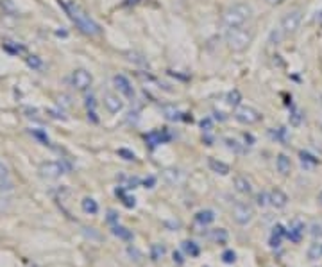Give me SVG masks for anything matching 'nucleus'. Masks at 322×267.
I'll return each mask as SVG.
<instances>
[{"instance_id":"nucleus-1","label":"nucleus","mask_w":322,"mask_h":267,"mask_svg":"<svg viewBox=\"0 0 322 267\" xmlns=\"http://www.w3.org/2000/svg\"><path fill=\"white\" fill-rule=\"evenodd\" d=\"M61 4H63V7H65V11H67V15L70 16V20L75 24V27H77L83 34H86V36H99L100 32H102L99 24H97L75 0H63Z\"/></svg>"},{"instance_id":"nucleus-2","label":"nucleus","mask_w":322,"mask_h":267,"mask_svg":"<svg viewBox=\"0 0 322 267\" xmlns=\"http://www.w3.org/2000/svg\"><path fill=\"white\" fill-rule=\"evenodd\" d=\"M254 40V32L253 29H245L242 27H229V31L226 32V43L233 52H244L245 49L249 47Z\"/></svg>"},{"instance_id":"nucleus-3","label":"nucleus","mask_w":322,"mask_h":267,"mask_svg":"<svg viewBox=\"0 0 322 267\" xmlns=\"http://www.w3.org/2000/svg\"><path fill=\"white\" fill-rule=\"evenodd\" d=\"M251 16H253V7L249 4L240 2V4L229 5L228 9L224 11L222 22L228 27H242L251 20Z\"/></svg>"},{"instance_id":"nucleus-4","label":"nucleus","mask_w":322,"mask_h":267,"mask_svg":"<svg viewBox=\"0 0 322 267\" xmlns=\"http://www.w3.org/2000/svg\"><path fill=\"white\" fill-rule=\"evenodd\" d=\"M234 119L244 126H254L261 121V113L253 106H238L234 111Z\"/></svg>"},{"instance_id":"nucleus-5","label":"nucleus","mask_w":322,"mask_h":267,"mask_svg":"<svg viewBox=\"0 0 322 267\" xmlns=\"http://www.w3.org/2000/svg\"><path fill=\"white\" fill-rule=\"evenodd\" d=\"M301 22H302L301 9L288 11V13L281 18V31L285 32V34H294V32H297V29L301 25Z\"/></svg>"},{"instance_id":"nucleus-6","label":"nucleus","mask_w":322,"mask_h":267,"mask_svg":"<svg viewBox=\"0 0 322 267\" xmlns=\"http://www.w3.org/2000/svg\"><path fill=\"white\" fill-rule=\"evenodd\" d=\"M72 86L77 92H86V90H90V86H92V83H93V77H92V73L88 72V70H84V68H77L75 72L72 73Z\"/></svg>"},{"instance_id":"nucleus-7","label":"nucleus","mask_w":322,"mask_h":267,"mask_svg":"<svg viewBox=\"0 0 322 267\" xmlns=\"http://www.w3.org/2000/svg\"><path fill=\"white\" fill-rule=\"evenodd\" d=\"M254 217V210L251 208L247 203H236L233 206V219L234 222H238V224L245 226L249 224L251 220Z\"/></svg>"},{"instance_id":"nucleus-8","label":"nucleus","mask_w":322,"mask_h":267,"mask_svg":"<svg viewBox=\"0 0 322 267\" xmlns=\"http://www.w3.org/2000/svg\"><path fill=\"white\" fill-rule=\"evenodd\" d=\"M65 174V165L61 162H45L40 165V176L45 179H56Z\"/></svg>"},{"instance_id":"nucleus-9","label":"nucleus","mask_w":322,"mask_h":267,"mask_svg":"<svg viewBox=\"0 0 322 267\" xmlns=\"http://www.w3.org/2000/svg\"><path fill=\"white\" fill-rule=\"evenodd\" d=\"M13 190H15V183L11 179L9 169L0 160V194H9Z\"/></svg>"},{"instance_id":"nucleus-10","label":"nucleus","mask_w":322,"mask_h":267,"mask_svg":"<svg viewBox=\"0 0 322 267\" xmlns=\"http://www.w3.org/2000/svg\"><path fill=\"white\" fill-rule=\"evenodd\" d=\"M113 84H115V88L118 90L124 97H127V99H133V97H135V88H133L131 81L125 77V75H115Z\"/></svg>"},{"instance_id":"nucleus-11","label":"nucleus","mask_w":322,"mask_h":267,"mask_svg":"<svg viewBox=\"0 0 322 267\" xmlns=\"http://www.w3.org/2000/svg\"><path fill=\"white\" fill-rule=\"evenodd\" d=\"M304 230H306V226H304V222H302L301 219H294L288 224V230H286V237L290 239L292 242H299L301 241L302 233H304Z\"/></svg>"},{"instance_id":"nucleus-12","label":"nucleus","mask_w":322,"mask_h":267,"mask_svg":"<svg viewBox=\"0 0 322 267\" xmlns=\"http://www.w3.org/2000/svg\"><path fill=\"white\" fill-rule=\"evenodd\" d=\"M104 106L106 110L109 111V113H118V111H122V108H124V102H122V99H120L116 94H104Z\"/></svg>"},{"instance_id":"nucleus-13","label":"nucleus","mask_w":322,"mask_h":267,"mask_svg":"<svg viewBox=\"0 0 322 267\" xmlns=\"http://www.w3.org/2000/svg\"><path fill=\"white\" fill-rule=\"evenodd\" d=\"M288 203V195L279 189H274L269 192V204H272L274 208H285Z\"/></svg>"},{"instance_id":"nucleus-14","label":"nucleus","mask_w":322,"mask_h":267,"mask_svg":"<svg viewBox=\"0 0 322 267\" xmlns=\"http://www.w3.org/2000/svg\"><path fill=\"white\" fill-rule=\"evenodd\" d=\"M161 113L165 115L166 121H170V122H179L183 121L184 117H183L181 110L179 108H176L174 104H163L161 106Z\"/></svg>"},{"instance_id":"nucleus-15","label":"nucleus","mask_w":322,"mask_h":267,"mask_svg":"<svg viewBox=\"0 0 322 267\" xmlns=\"http://www.w3.org/2000/svg\"><path fill=\"white\" fill-rule=\"evenodd\" d=\"M163 179H165V183L172 185V187H176V185L181 183V179H183V172L179 170V169H165L163 170Z\"/></svg>"},{"instance_id":"nucleus-16","label":"nucleus","mask_w":322,"mask_h":267,"mask_svg":"<svg viewBox=\"0 0 322 267\" xmlns=\"http://www.w3.org/2000/svg\"><path fill=\"white\" fill-rule=\"evenodd\" d=\"M145 140L154 147V146H160V144H165V142L170 140V135L166 131H152V133H149V135H145Z\"/></svg>"},{"instance_id":"nucleus-17","label":"nucleus","mask_w":322,"mask_h":267,"mask_svg":"<svg viewBox=\"0 0 322 267\" xmlns=\"http://www.w3.org/2000/svg\"><path fill=\"white\" fill-rule=\"evenodd\" d=\"M234 189H236V192H240V194H251L253 192V187H251V181L245 176H236L233 181Z\"/></svg>"},{"instance_id":"nucleus-18","label":"nucleus","mask_w":322,"mask_h":267,"mask_svg":"<svg viewBox=\"0 0 322 267\" xmlns=\"http://www.w3.org/2000/svg\"><path fill=\"white\" fill-rule=\"evenodd\" d=\"M276 167H277V170H279V172L283 174V176L290 174V170H292L290 158L286 156V154H279V156L276 158Z\"/></svg>"},{"instance_id":"nucleus-19","label":"nucleus","mask_w":322,"mask_h":267,"mask_svg":"<svg viewBox=\"0 0 322 267\" xmlns=\"http://www.w3.org/2000/svg\"><path fill=\"white\" fill-rule=\"evenodd\" d=\"M208 165H209V169H211L213 172L220 174V176H226V174L231 172V169H229L228 163L218 162V160H215V158H209V160H208Z\"/></svg>"},{"instance_id":"nucleus-20","label":"nucleus","mask_w":322,"mask_h":267,"mask_svg":"<svg viewBox=\"0 0 322 267\" xmlns=\"http://www.w3.org/2000/svg\"><path fill=\"white\" fill-rule=\"evenodd\" d=\"M195 220H197V224H201V226H208L215 220V214L211 210H201V212H197V215H195Z\"/></svg>"},{"instance_id":"nucleus-21","label":"nucleus","mask_w":322,"mask_h":267,"mask_svg":"<svg viewBox=\"0 0 322 267\" xmlns=\"http://www.w3.org/2000/svg\"><path fill=\"white\" fill-rule=\"evenodd\" d=\"M81 208H83L84 214L95 215L99 212V204H97L95 199H92V197H84V199L81 201Z\"/></svg>"},{"instance_id":"nucleus-22","label":"nucleus","mask_w":322,"mask_h":267,"mask_svg":"<svg viewBox=\"0 0 322 267\" xmlns=\"http://www.w3.org/2000/svg\"><path fill=\"white\" fill-rule=\"evenodd\" d=\"M209 239H211L215 244H226L228 239H229V235H228V231L224 230V228H217V230H211Z\"/></svg>"},{"instance_id":"nucleus-23","label":"nucleus","mask_w":322,"mask_h":267,"mask_svg":"<svg viewBox=\"0 0 322 267\" xmlns=\"http://www.w3.org/2000/svg\"><path fill=\"white\" fill-rule=\"evenodd\" d=\"M113 235H116L118 239H122V241H125V242L133 241V231L127 230V228H124V226L115 224L113 226Z\"/></svg>"},{"instance_id":"nucleus-24","label":"nucleus","mask_w":322,"mask_h":267,"mask_svg":"<svg viewBox=\"0 0 322 267\" xmlns=\"http://www.w3.org/2000/svg\"><path fill=\"white\" fill-rule=\"evenodd\" d=\"M165 253H166V247L163 244H152L151 246V258L154 262H158L160 258L165 257Z\"/></svg>"},{"instance_id":"nucleus-25","label":"nucleus","mask_w":322,"mask_h":267,"mask_svg":"<svg viewBox=\"0 0 322 267\" xmlns=\"http://www.w3.org/2000/svg\"><path fill=\"white\" fill-rule=\"evenodd\" d=\"M183 249L190 255V257H199V253H201V249H199V246L195 244V242L192 241H184L183 242Z\"/></svg>"},{"instance_id":"nucleus-26","label":"nucleus","mask_w":322,"mask_h":267,"mask_svg":"<svg viewBox=\"0 0 322 267\" xmlns=\"http://www.w3.org/2000/svg\"><path fill=\"white\" fill-rule=\"evenodd\" d=\"M240 100H242V95H240L238 90H233V92H229L228 94V104L231 106V108H238Z\"/></svg>"},{"instance_id":"nucleus-27","label":"nucleus","mask_w":322,"mask_h":267,"mask_svg":"<svg viewBox=\"0 0 322 267\" xmlns=\"http://www.w3.org/2000/svg\"><path fill=\"white\" fill-rule=\"evenodd\" d=\"M310 233L313 239H322V220H313L310 224Z\"/></svg>"},{"instance_id":"nucleus-28","label":"nucleus","mask_w":322,"mask_h":267,"mask_svg":"<svg viewBox=\"0 0 322 267\" xmlns=\"http://www.w3.org/2000/svg\"><path fill=\"white\" fill-rule=\"evenodd\" d=\"M226 146L231 149V151H234V152H238V154H242V152H245V149H244V146L240 144V142H236V140H233V138H226Z\"/></svg>"},{"instance_id":"nucleus-29","label":"nucleus","mask_w":322,"mask_h":267,"mask_svg":"<svg viewBox=\"0 0 322 267\" xmlns=\"http://www.w3.org/2000/svg\"><path fill=\"white\" fill-rule=\"evenodd\" d=\"M127 255H129L136 264H140L141 260H143V255H141V251L136 246H127Z\"/></svg>"},{"instance_id":"nucleus-30","label":"nucleus","mask_w":322,"mask_h":267,"mask_svg":"<svg viewBox=\"0 0 322 267\" xmlns=\"http://www.w3.org/2000/svg\"><path fill=\"white\" fill-rule=\"evenodd\" d=\"M125 56H127V59H129V61H133V63L141 65V67H147V61H145V59H143V56H141V54H136V52H125Z\"/></svg>"},{"instance_id":"nucleus-31","label":"nucleus","mask_w":322,"mask_h":267,"mask_svg":"<svg viewBox=\"0 0 322 267\" xmlns=\"http://www.w3.org/2000/svg\"><path fill=\"white\" fill-rule=\"evenodd\" d=\"M288 119H290L292 126H299V124H301V121H302V113L297 110V108H294V110L290 111V117H288Z\"/></svg>"},{"instance_id":"nucleus-32","label":"nucleus","mask_w":322,"mask_h":267,"mask_svg":"<svg viewBox=\"0 0 322 267\" xmlns=\"http://www.w3.org/2000/svg\"><path fill=\"white\" fill-rule=\"evenodd\" d=\"M308 257H310V260H317L319 257H322V246L313 244V246L310 247V251H308Z\"/></svg>"},{"instance_id":"nucleus-33","label":"nucleus","mask_w":322,"mask_h":267,"mask_svg":"<svg viewBox=\"0 0 322 267\" xmlns=\"http://www.w3.org/2000/svg\"><path fill=\"white\" fill-rule=\"evenodd\" d=\"M11 206V199L9 197H5V194H0V214H4L7 212Z\"/></svg>"},{"instance_id":"nucleus-34","label":"nucleus","mask_w":322,"mask_h":267,"mask_svg":"<svg viewBox=\"0 0 322 267\" xmlns=\"http://www.w3.org/2000/svg\"><path fill=\"white\" fill-rule=\"evenodd\" d=\"M222 260L226 264H233L234 260H236V255H234V251H231V249H228V251L222 253Z\"/></svg>"},{"instance_id":"nucleus-35","label":"nucleus","mask_w":322,"mask_h":267,"mask_svg":"<svg viewBox=\"0 0 322 267\" xmlns=\"http://www.w3.org/2000/svg\"><path fill=\"white\" fill-rule=\"evenodd\" d=\"M256 203L260 204V206H267L269 204V194L267 192H260V194L256 195Z\"/></svg>"},{"instance_id":"nucleus-36","label":"nucleus","mask_w":322,"mask_h":267,"mask_svg":"<svg viewBox=\"0 0 322 267\" xmlns=\"http://www.w3.org/2000/svg\"><path fill=\"white\" fill-rule=\"evenodd\" d=\"M83 233L88 237V239H95V241H99L100 239V235L95 231V228H83Z\"/></svg>"},{"instance_id":"nucleus-37","label":"nucleus","mask_w":322,"mask_h":267,"mask_svg":"<svg viewBox=\"0 0 322 267\" xmlns=\"http://www.w3.org/2000/svg\"><path fill=\"white\" fill-rule=\"evenodd\" d=\"M286 235V231H285V228L281 224H276L274 226V231H272V237H277V239H283V237Z\"/></svg>"},{"instance_id":"nucleus-38","label":"nucleus","mask_w":322,"mask_h":267,"mask_svg":"<svg viewBox=\"0 0 322 267\" xmlns=\"http://www.w3.org/2000/svg\"><path fill=\"white\" fill-rule=\"evenodd\" d=\"M27 63H29V67H32V68H40V67H42V61H40V58H38V56H29V58H27Z\"/></svg>"},{"instance_id":"nucleus-39","label":"nucleus","mask_w":322,"mask_h":267,"mask_svg":"<svg viewBox=\"0 0 322 267\" xmlns=\"http://www.w3.org/2000/svg\"><path fill=\"white\" fill-rule=\"evenodd\" d=\"M118 154H120V156H124L125 160H135V152L127 151V149H120Z\"/></svg>"},{"instance_id":"nucleus-40","label":"nucleus","mask_w":322,"mask_h":267,"mask_svg":"<svg viewBox=\"0 0 322 267\" xmlns=\"http://www.w3.org/2000/svg\"><path fill=\"white\" fill-rule=\"evenodd\" d=\"M118 220V214L115 212V210H109L108 212V222H111V224H115Z\"/></svg>"},{"instance_id":"nucleus-41","label":"nucleus","mask_w":322,"mask_h":267,"mask_svg":"<svg viewBox=\"0 0 322 267\" xmlns=\"http://www.w3.org/2000/svg\"><path fill=\"white\" fill-rule=\"evenodd\" d=\"M201 127H203V129H204L206 133L211 131V121H209V119H204V121L201 122Z\"/></svg>"},{"instance_id":"nucleus-42","label":"nucleus","mask_w":322,"mask_h":267,"mask_svg":"<svg viewBox=\"0 0 322 267\" xmlns=\"http://www.w3.org/2000/svg\"><path fill=\"white\" fill-rule=\"evenodd\" d=\"M174 262H176L177 266H183V264H184V260H183V257H181V253L174 251Z\"/></svg>"},{"instance_id":"nucleus-43","label":"nucleus","mask_w":322,"mask_h":267,"mask_svg":"<svg viewBox=\"0 0 322 267\" xmlns=\"http://www.w3.org/2000/svg\"><path fill=\"white\" fill-rule=\"evenodd\" d=\"M270 246L279 247L281 246V239H277V237H270Z\"/></svg>"},{"instance_id":"nucleus-44","label":"nucleus","mask_w":322,"mask_h":267,"mask_svg":"<svg viewBox=\"0 0 322 267\" xmlns=\"http://www.w3.org/2000/svg\"><path fill=\"white\" fill-rule=\"evenodd\" d=\"M265 2H267L269 5H279V4H283L285 0H265Z\"/></svg>"},{"instance_id":"nucleus-45","label":"nucleus","mask_w":322,"mask_h":267,"mask_svg":"<svg viewBox=\"0 0 322 267\" xmlns=\"http://www.w3.org/2000/svg\"><path fill=\"white\" fill-rule=\"evenodd\" d=\"M154 181H156V179H154V178L145 179V187H147V189H152V185H154Z\"/></svg>"},{"instance_id":"nucleus-46","label":"nucleus","mask_w":322,"mask_h":267,"mask_svg":"<svg viewBox=\"0 0 322 267\" xmlns=\"http://www.w3.org/2000/svg\"><path fill=\"white\" fill-rule=\"evenodd\" d=\"M315 22L322 24V11H319V13H317V16H315Z\"/></svg>"},{"instance_id":"nucleus-47","label":"nucleus","mask_w":322,"mask_h":267,"mask_svg":"<svg viewBox=\"0 0 322 267\" xmlns=\"http://www.w3.org/2000/svg\"><path fill=\"white\" fill-rule=\"evenodd\" d=\"M319 203H321V206H322V192L319 194Z\"/></svg>"},{"instance_id":"nucleus-48","label":"nucleus","mask_w":322,"mask_h":267,"mask_svg":"<svg viewBox=\"0 0 322 267\" xmlns=\"http://www.w3.org/2000/svg\"><path fill=\"white\" fill-rule=\"evenodd\" d=\"M29 267H40V266H29Z\"/></svg>"}]
</instances>
